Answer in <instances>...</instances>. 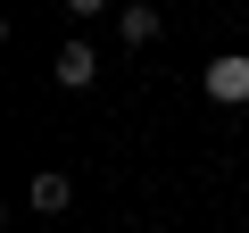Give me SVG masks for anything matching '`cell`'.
<instances>
[{
  "label": "cell",
  "instance_id": "3957f363",
  "mask_svg": "<svg viewBox=\"0 0 249 233\" xmlns=\"http://www.w3.org/2000/svg\"><path fill=\"white\" fill-rule=\"evenodd\" d=\"M166 25H158V9H150V0H124V9H116V42L124 50H150Z\"/></svg>",
  "mask_w": 249,
  "mask_h": 233
},
{
  "label": "cell",
  "instance_id": "277c9868",
  "mask_svg": "<svg viewBox=\"0 0 249 233\" xmlns=\"http://www.w3.org/2000/svg\"><path fill=\"white\" fill-rule=\"evenodd\" d=\"M25 200H34V216H58V208L75 200V175H58V167H42V175L25 183Z\"/></svg>",
  "mask_w": 249,
  "mask_h": 233
},
{
  "label": "cell",
  "instance_id": "7a4b0ae2",
  "mask_svg": "<svg viewBox=\"0 0 249 233\" xmlns=\"http://www.w3.org/2000/svg\"><path fill=\"white\" fill-rule=\"evenodd\" d=\"M50 75H58V83H67V92H83V83H91V75H100V50H91V42H83V34H75V42H58V58H50Z\"/></svg>",
  "mask_w": 249,
  "mask_h": 233
},
{
  "label": "cell",
  "instance_id": "5b68a950",
  "mask_svg": "<svg viewBox=\"0 0 249 233\" xmlns=\"http://www.w3.org/2000/svg\"><path fill=\"white\" fill-rule=\"evenodd\" d=\"M108 9V0H67V17H100Z\"/></svg>",
  "mask_w": 249,
  "mask_h": 233
},
{
  "label": "cell",
  "instance_id": "6da1fadb",
  "mask_svg": "<svg viewBox=\"0 0 249 233\" xmlns=\"http://www.w3.org/2000/svg\"><path fill=\"white\" fill-rule=\"evenodd\" d=\"M199 83H208V100H216V108H241V100H249V50H216Z\"/></svg>",
  "mask_w": 249,
  "mask_h": 233
}]
</instances>
